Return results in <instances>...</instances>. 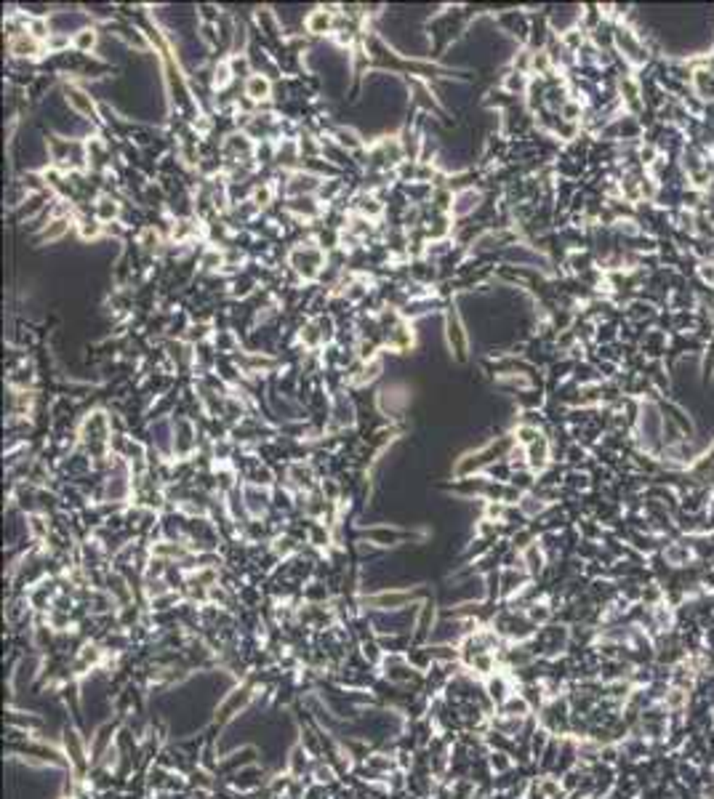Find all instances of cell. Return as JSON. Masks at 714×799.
Instances as JSON below:
<instances>
[{
	"instance_id": "603a6c76",
	"label": "cell",
	"mask_w": 714,
	"mask_h": 799,
	"mask_svg": "<svg viewBox=\"0 0 714 799\" xmlns=\"http://www.w3.org/2000/svg\"><path fill=\"white\" fill-rule=\"evenodd\" d=\"M312 544H315V547H325V544H328V533H325V525H315V527H312Z\"/></svg>"
},
{
	"instance_id": "8fae6325",
	"label": "cell",
	"mask_w": 714,
	"mask_h": 799,
	"mask_svg": "<svg viewBox=\"0 0 714 799\" xmlns=\"http://www.w3.org/2000/svg\"><path fill=\"white\" fill-rule=\"evenodd\" d=\"M448 339H450V346H456V352H459V354L467 352V339H464L461 322H459V317H456L453 312L448 315Z\"/></svg>"
},
{
	"instance_id": "8992f818",
	"label": "cell",
	"mask_w": 714,
	"mask_h": 799,
	"mask_svg": "<svg viewBox=\"0 0 714 799\" xmlns=\"http://www.w3.org/2000/svg\"><path fill=\"white\" fill-rule=\"evenodd\" d=\"M496 714H507V717H517V719H530L536 711L530 708V704L522 698V693H515V696H509L501 706L496 708Z\"/></svg>"
},
{
	"instance_id": "4fadbf2b",
	"label": "cell",
	"mask_w": 714,
	"mask_h": 799,
	"mask_svg": "<svg viewBox=\"0 0 714 799\" xmlns=\"http://www.w3.org/2000/svg\"><path fill=\"white\" fill-rule=\"evenodd\" d=\"M477 203H480V194H477V192L459 194V200H456V206H453V214H456V216H464V214H469V211H472Z\"/></svg>"
},
{
	"instance_id": "d6986e66",
	"label": "cell",
	"mask_w": 714,
	"mask_h": 799,
	"mask_svg": "<svg viewBox=\"0 0 714 799\" xmlns=\"http://www.w3.org/2000/svg\"><path fill=\"white\" fill-rule=\"evenodd\" d=\"M328 27H331V16H328L325 11H315L310 16V30H312V33H325Z\"/></svg>"
},
{
	"instance_id": "3957f363",
	"label": "cell",
	"mask_w": 714,
	"mask_h": 799,
	"mask_svg": "<svg viewBox=\"0 0 714 799\" xmlns=\"http://www.w3.org/2000/svg\"><path fill=\"white\" fill-rule=\"evenodd\" d=\"M661 557H664L667 568H672V571H685V568H693L696 562H701L688 536L667 538L664 547H661Z\"/></svg>"
},
{
	"instance_id": "ba28073f",
	"label": "cell",
	"mask_w": 714,
	"mask_h": 799,
	"mask_svg": "<svg viewBox=\"0 0 714 799\" xmlns=\"http://www.w3.org/2000/svg\"><path fill=\"white\" fill-rule=\"evenodd\" d=\"M520 514H525V520H536V517H542L544 512H546V501H544L539 493H522V498H520Z\"/></svg>"
},
{
	"instance_id": "484cf974",
	"label": "cell",
	"mask_w": 714,
	"mask_h": 799,
	"mask_svg": "<svg viewBox=\"0 0 714 799\" xmlns=\"http://www.w3.org/2000/svg\"><path fill=\"white\" fill-rule=\"evenodd\" d=\"M339 136H341V144H349V147H357V139L352 136V134H346V131H341Z\"/></svg>"
},
{
	"instance_id": "ffe728a7",
	"label": "cell",
	"mask_w": 714,
	"mask_h": 799,
	"mask_svg": "<svg viewBox=\"0 0 714 799\" xmlns=\"http://www.w3.org/2000/svg\"><path fill=\"white\" fill-rule=\"evenodd\" d=\"M117 216V206H115V200H110V197H104L102 203H99V218H102V221H110V218H115Z\"/></svg>"
},
{
	"instance_id": "7a4b0ae2",
	"label": "cell",
	"mask_w": 714,
	"mask_h": 799,
	"mask_svg": "<svg viewBox=\"0 0 714 799\" xmlns=\"http://www.w3.org/2000/svg\"><path fill=\"white\" fill-rule=\"evenodd\" d=\"M256 696H259V687H256L254 680L235 682V685L230 687V693H224V698L219 701L216 714H213V725H219V730L221 728H227L230 722H235L240 714H245V711L251 708V704L256 701Z\"/></svg>"
},
{
	"instance_id": "30bf717a",
	"label": "cell",
	"mask_w": 714,
	"mask_h": 799,
	"mask_svg": "<svg viewBox=\"0 0 714 799\" xmlns=\"http://www.w3.org/2000/svg\"><path fill=\"white\" fill-rule=\"evenodd\" d=\"M363 536L370 538V541L379 544V547H392V544H397V541L403 538V533H400V530H390V527H373V530H365Z\"/></svg>"
},
{
	"instance_id": "e0dca14e",
	"label": "cell",
	"mask_w": 714,
	"mask_h": 799,
	"mask_svg": "<svg viewBox=\"0 0 714 799\" xmlns=\"http://www.w3.org/2000/svg\"><path fill=\"white\" fill-rule=\"evenodd\" d=\"M696 277L703 288H714V262H701L696 269Z\"/></svg>"
},
{
	"instance_id": "52a82bcc",
	"label": "cell",
	"mask_w": 714,
	"mask_h": 799,
	"mask_svg": "<svg viewBox=\"0 0 714 799\" xmlns=\"http://www.w3.org/2000/svg\"><path fill=\"white\" fill-rule=\"evenodd\" d=\"M525 453H528V467L533 472H544L549 467V443L544 437H539L533 445L525 448Z\"/></svg>"
},
{
	"instance_id": "5bb4252c",
	"label": "cell",
	"mask_w": 714,
	"mask_h": 799,
	"mask_svg": "<svg viewBox=\"0 0 714 799\" xmlns=\"http://www.w3.org/2000/svg\"><path fill=\"white\" fill-rule=\"evenodd\" d=\"M11 51L16 54V57H33L35 51H37V43H35V37L22 35V37H16V40L11 43Z\"/></svg>"
},
{
	"instance_id": "9a60e30c",
	"label": "cell",
	"mask_w": 714,
	"mask_h": 799,
	"mask_svg": "<svg viewBox=\"0 0 714 799\" xmlns=\"http://www.w3.org/2000/svg\"><path fill=\"white\" fill-rule=\"evenodd\" d=\"M317 187V179L310 176V173H296L293 176V184H291V192H312Z\"/></svg>"
},
{
	"instance_id": "ac0fdd59",
	"label": "cell",
	"mask_w": 714,
	"mask_h": 799,
	"mask_svg": "<svg viewBox=\"0 0 714 799\" xmlns=\"http://www.w3.org/2000/svg\"><path fill=\"white\" fill-rule=\"evenodd\" d=\"M245 498H248V512L251 514H262L267 509V496L259 491H248L245 493Z\"/></svg>"
},
{
	"instance_id": "7402d4cb",
	"label": "cell",
	"mask_w": 714,
	"mask_h": 799,
	"mask_svg": "<svg viewBox=\"0 0 714 799\" xmlns=\"http://www.w3.org/2000/svg\"><path fill=\"white\" fill-rule=\"evenodd\" d=\"M93 43H96V35H93L91 30H83V33L75 37V46L81 48V51H88Z\"/></svg>"
},
{
	"instance_id": "d4e9b609",
	"label": "cell",
	"mask_w": 714,
	"mask_h": 799,
	"mask_svg": "<svg viewBox=\"0 0 714 799\" xmlns=\"http://www.w3.org/2000/svg\"><path fill=\"white\" fill-rule=\"evenodd\" d=\"M227 80H230V69H227V67L216 69V86H224Z\"/></svg>"
},
{
	"instance_id": "4316f807",
	"label": "cell",
	"mask_w": 714,
	"mask_h": 799,
	"mask_svg": "<svg viewBox=\"0 0 714 799\" xmlns=\"http://www.w3.org/2000/svg\"><path fill=\"white\" fill-rule=\"evenodd\" d=\"M267 200H269V192H267V189H262V192H256V203H259V206H264Z\"/></svg>"
},
{
	"instance_id": "83f0119b",
	"label": "cell",
	"mask_w": 714,
	"mask_h": 799,
	"mask_svg": "<svg viewBox=\"0 0 714 799\" xmlns=\"http://www.w3.org/2000/svg\"><path fill=\"white\" fill-rule=\"evenodd\" d=\"M62 799H78V797H72V794H67V797H62Z\"/></svg>"
},
{
	"instance_id": "277c9868",
	"label": "cell",
	"mask_w": 714,
	"mask_h": 799,
	"mask_svg": "<svg viewBox=\"0 0 714 799\" xmlns=\"http://www.w3.org/2000/svg\"><path fill=\"white\" fill-rule=\"evenodd\" d=\"M414 600L416 592H408V589H384V592L363 597L360 605L373 613H397V610H405V605H411Z\"/></svg>"
},
{
	"instance_id": "44dd1931",
	"label": "cell",
	"mask_w": 714,
	"mask_h": 799,
	"mask_svg": "<svg viewBox=\"0 0 714 799\" xmlns=\"http://www.w3.org/2000/svg\"><path fill=\"white\" fill-rule=\"evenodd\" d=\"M67 218H59V221H54V227H48L46 232H43V240H57L62 238L64 232H67Z\"/></svg>"
},
{
	"instance_id": "6da1fadb",
	"label": "cell",
	"mask_w": 714,
	"mask_h": 799,
	"mask_svg": "<svg viewBox=\"0 0 714 799\" xmlns=\"http://www.w3.org/2000/svg\"><path fill=\"white\" fill-rule=\"evenodd\" d=\"M658 397L661 395L653 392V395L640 400V416H637V426H634L632 434L637 450L661 458V453H664V411H661Z\"/></svg>"
},
{
	"instance_id": "cb8c5ba5",
	"label": "cell",
	"mask_w": 714,
	"mask_h": 799,
	"mask_svg": "<svg viewBox=\"0 0 714 799\" xmlns=\"http://www.w3.org/2000/svg\"><path fill=\"white\" fill-rule=\"evenodd\" d=\"M379 371H381V363H379V360H373V363H370V368H365V373L360 376V381H370V378L376 376Z\"/></svg>"
},
{
	"instance_id": "5b68a950",
	"label": "cell",
	"mask_w": 714,
	"mask_h": 799,
	"mask_svg": "<svg viewBox=\"0 0 714 799\" xmlns=\"http://www.w3.org/2000/svg\"><path fill=\"white\" fill-rule=\"evenodd\" d=\"M256 762H259V752H256L254 746H242V749H235L232 754L221 757L216 773L230 778L232 773H238V770H242V767H248V765H256Z\"/></svg>"
},
{
	"instance_id": "7c38bea8",
	"label": "cell",
	"mask_w": 714,
	"mask_h": 799,
	"mask_svg": "<svg viewBox=\"0 0 714 799\" xmlns=\"http://www.w3.org/2000/svg\"><path fill=\"white\" fill-rule=\"evenodd\" d=\"M245 93H248L254 102H262V99L269 96V80L262 78V75H254V78L248 80V86H245Z\"/></svg>"
},
{
	"instance_id": "9c48e42d",
	"label": "cell",
	"mask_w": 714,
	"mask_h": 799,
	"mask_svg": "<svg viewBox=\"0 0 714 799\" xmlns=\"http://www.w3.org/2000/svg\"><path fill=\"white\" fill-rule=\"evenodd\" d=\"M67 102L69 107H75L83 117H96V110H93V102L88 93H83L81 88H67Z\"/></svg>"
},
{
	"instance_id": "2e32d148",
	"label": "cell",
	"mask_w": 714,
	"mask_h": 799,
	"mask_svg": "<svg viewBox=\"0 0 714 799\" xmlns=\"http://www.w3.org/2000/svg\"><path fill=\"white\" fill-rule=\"evenodd\" d=\"M568 262H570V269H573V272H587V269H592V256H589V253H581V251H573L570 253V259H568Z\"/></svg>"
}]
</instances>
